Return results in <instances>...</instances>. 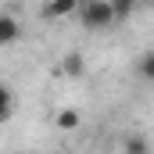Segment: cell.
Returning a JSON list of instances; mask_svg holds the SVG:
<instances>
[{"instance_id": "6da1fadb", "label": "cell", "mask_w": 154, "mask_h": 154, "mask_svg": "<svg viewBox=\"0 0 154 154\" xmlns=\"http://www.w3.org/2000/svg\"><path fill=\"white\" fill-rule=\"evenodd\" d=\"M79 22L82 29H111L115 25V4L111 0H82L79 4Z\"/></svg>"}, {"instance_id": "7a4b0ae2", "label": "cell", "mask_w": 154, "mask_h": 154, "mask_svg": "<svg viewBox=\"0 0 154 154\" xmlns=\"http://www.w3.org/2000/svg\"><path fill=\"white\" fill-rule=\"evenodd\" d=\"M18 36H22V25H18V18H14L11 11H0V47L14 43Z\"/></svg>"}, {"instance_id": "3957f363", "label": "cell", "mask_w": 154, "mask_h": 154, "mask_svg": "<svg viewBox=\"0 0 154 154\" xmlns=\"http://www.w3.org/2000/svg\"><path fill=\"white\" fill-rule=\"evenodd\" d=\"M43 18H68V14H79V0H54L39 11Z\"/></svg>"}, {"instance_id": "277c9868", "label": "cell", "mask_w": 154, "mask_h": 154, "mask_svg": "<svg viewBox=\"0 0 154 154\" xmlns=\"http://www.w3.org/2000/svg\"><path fill=\"white\" fill-rule=\"evenodd\" d=\"M61 72H65L68 79H79L82 72H86V61H82V54H79V50L65 54V61H61Z\"/></svg>"}, {"instance_id": "5b68a950", "label": "cell", "mask_w": 154, "mask_h": 154, "mask_svg": "<svg viewBox=\"0 0 154 154\" xmlns=\"http://www.w3.org/2000/svg\"><path fill=\"white\" fill-rule=\"evenodd\" d=\"M11 115H14V93L7 82H0V125L11 122Z\"/></svg>"}, {"instance_id": "8992f818", "label": "cell", "mask_w": 154, "mask_h": 154, "mask_svg": "<svg viewBox=\"0 0 154 154\" xmlns=\"http://www.w3.org/2000/svg\"><path fill=\"white\" fill-rule=\"evenodd\" d=\"M122 154H151V147H147V136H140V133L125 136V143H122Z\"/></svg>"}, {"instance_id": "52a82bcc", "label": "cell", "mask_w": 154, "mask_h": 154, "mask_svg": "<svg viewBox=\"0 0 154 154\" xmlns=\"http://www.w3.org/2000/svg\"><path fill=\"white\" fill-rule=\"evenodd\" d=\"M79 122H82V115H79L75 108H65V111H57V118H54L57 129H79Z\"/></svg>"}, {"instance_id": "ba28073f", "label": "cell", "mask_w": 154, "mask_h": 154, "mask_svg": "<svg viewBox=\"0 0 154 154\" xmlns=\"http://www.w3.org/2000/svg\"><path fill=\"white\" fill-rule=\"evenodd\" d=\"M136 72H140V79H147V82H154V50H147V54H140V61H136Z\"/></svg>"}, {"instance_id": "9c48e42d", "label": "cell", "mask_w": 154, "mask_h": 154, "mask_svg": "<svg viewBox=\"0 0 154 154\" xmlns=\"http://www.w3.org/2000/svg\"><path fill=\"white\" fill-rule=\"evenodd\" d=\"M111 4H115V22H122V18L133 14V4L129 0H111Z\"/></svg>"}]
</instances>
